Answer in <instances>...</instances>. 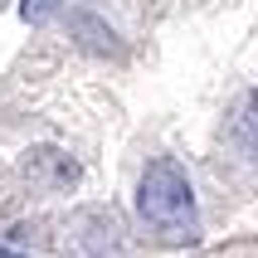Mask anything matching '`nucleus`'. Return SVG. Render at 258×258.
<instances>
[{
	"instance_id": "3",
	"label": "nucleus",
	"mask_w": 258,
	"mask_h": 258,
	"mask_svg": "<svg viewBox=\"0 0 258 258\" xmlns=\"http://www.w3.org/2000/svg\"><path fill=\"white\" fill-rule=\"evenodd\" d=\"M49 5H54V0H25V20H44Z\"/></svg>"
},
{
	"instance_id": "1",
	"label": "nucleus",
	"mask_w": 258,
	"mask_h": 258,
	"mask_svg": "<svg viewBox=\"0 0 258 258\" xmlns=\"http://www.w3.org/2000/svg\"><path fill=\"white\" fill-rule=\"evenodd\" d=\"M137 210L151 229L166 239V244H190L200 234V215H195V195H190V180L175 161H151L142 175V190H137Z\"/></svg>"
},
{
	"instance_id": "2",
	"label": "nucleus",
	"mask_w": 258,
	"mask_h": 258,
	"mask_svg": "<svg viewBox=\"0 0 258 258\" xmlns=\"http://www.w3.org/2000/svg\"><path fill=\"white\" fill-rule=\"evenodd\" d=\"M234 137H239V146L258 161V93L239 102V112H234Z\"/></svg>"
},
{
	"instance_id": "4",
	"label": "nucleus",
	"mask_w": 258,
	"mask_h": 258,
	"mask_svg": "<svg viewBox=\"0 0 258 258\" xmlns=\"http://www.w3.org/2000/svg\"><path fill=\"white\" fill-rule=\"evenodd\" d=\"M0 258H20V253H0Z\"/></svg>"
}]
</instances>
